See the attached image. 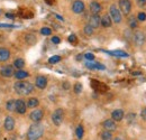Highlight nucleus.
Returning <instances> with one entry per match:
<instances>
[{
	"instance_id": "obj_23",
	"label": "nucleus",
	"mask_w": 146,
	"mask_h": 140,
	"mask_svg": "<svg viewBox=\"0 0 146 140\" xmlns=\"http://www.w3.org/2000/svg\"><path fill=\"white\" fill-rule=\"evenodd\" d=\"M7 109L9 111H16V100H9L7 102Z\"/></svg>"
},
{
	"instance_id": "obj_32",
	"label": "nucleus",
	"mask_w": 146,
	"mask_h": 140,
	"mask_svg": "<svg viewBox=\"0 0 146 140\" xmlns=\"http://www.w3.org/2000/svg\"><path fill=\"white\" fill-rule=\"evenodd\" d=\"M81 91H82V84L81 83H76L74 85V92L75 93H80Z\"/></svg>"
},
{
	"instance_id": "obj_42",
	"label": "nucleus",
	"mask_w": 146,
	"mask_h": 140,
	"mask_svg": "<svg viewBox=\"0 0 146 140\" xmlns=\"http://www.w3.org/2000/svg\"><path fill=\"white\" fill-rule=\"evenodd\" d=\"M64 88H69V84H66V83H65V84H64Z\"/></svg>"
},
{
	"instance_id": "obj_38",
	"label": "nucleus",
	"mask_w": 146,
	"mask_h": 140,
	"mask_svg": "<svg viewBox=\"0 0 146 140\" xmlns=\"http://www.w3.org/2000/svg\"><path fill=\"white\" fill-rule=\"evenodd\" d=\"M141 116H142V118H143L144 120H146V108H145V109H143V111H142Z\"/></svg>"
},
{
	"instance_id": "obj_2",
	"label": "nucleus",
	"mask_w": 146,
	"mask_h": 140,
	"mask_svg": "<svg viewBox=\"0 0 146 140\" xmlns=\"http://www.w3.org/2000/svg\"><path fill=\"white\" fill-rule=\"evenodd\" d=\"M15 91L20 95H28L34 91V87L29 82H17L15 84Z\"/></svg>"
},
{
	"instance_id": "obj_31",
	"label": "nucleus",
	"mask_w": 146,
	"mask_h": 140,
	"mask_svg": "<svg viewBox=\"0 0 146 140\" xmlns=\"http://www.w3.org/2000/svg\"><path fill=\"white\" fill-rule=\"evenodd\" d=\"M84 33H86L87 35H92V33H93V28H92L90 25H87V26L84 27Z\"/></svg>"
},
{
	"instance_id": "obj_22",
	"label": "nucleus",
	"mask_w": 146,
	"mask_h": 140,
	"mask_svg": "<svg viewBox=\"0 0 146 140\" xmlns=\"http://www.w3.org/2000/svg\"><path fill=\"white\" fill-rule=\"evenodd\" d=\"M109 54L113 56H118V57H128L127 53L123 52V51H112V52H109Z\"/></svg>"
},
{
	"instance_id": "obj_14",
	"label": "nucleus",
	"mask_w": 146,
	"mask_h": 140,
	"mask_svg": "<svg viewBox=\"0 0 146 140\" xmlns=\"http://www.w3.org/2000/svg\"><path fill=\"white\" fill-rule=\"evenodd\" d=\"M14 128H15V120H14V118L7 117L6 120H5V129L8 130V131H11V130H14Z\"/></svg>"
},
{
	"instance_id": "obj_33",
	"label": "nucleus",
	"mask_w": 146,
	"mask_h": 140,
	"mask_svg": "<svg viewBox=\"0 0 146 140\" xmlns=\"http://www.w3.org/2000/svg\"><path fill=\"white\" fill-rule=\"evenodd\" d=\"M137 19H138L139 21H145L146 20V14L145 13H139V14L137 15Z\"/></svg>"
},
{
	"instance_id": "obj_41",
	"label": "nucleus",
	"mask_w": 146,
	"mask_h": 140,
	"mask_svg": "<svg viewBox=\"0 0 146 140\" xmlns=\"http://www.w3.org/2000/svg\"><path fill=\"white\" fill-rule=\"evenodd\" d=\"M7 17H10V18H14L13 15H10V14H7Z\"/></svg>"
},
{
	"instance_id": "obj_29",
	"label": "nucleus",
	"mask_w": 146,
	"mask_h": 140,
	"mask_svg": "<svg viewBox=\"0 0 146 140\" xmlns=\"http://www.w3.org/2000/svg\"><path fill=\"white\" fill-rule=\"evenodd\" d=\"M51 33H52V30L48 28V27H43L42 29H40V34L42 35H51Z\"/></svg>"
},
{
	"instance_id": "obj_11",
	"label": "nucleus",
	"mask_w": 146,
	"mask_h": 140,
	"mask_svg": "<svg viewBox=\"0 0 146 140\" xmlns=\"http://www.w3.org/2000/svg\"><path fill=\"white\" fill-rule=\"evenodd\" d=\"M100 20H101V18L99 17L98 15H92L91 17H90V19H89V25L91 26L93 29L94 28H98L100 26Z\"/></svg>"
},
{
	"instance_id": "obj_27",
	"label": "nucleus",
	"mask_w": 146,
	"mask_h": 140,
	"mask_svg": "<svg viewBox=\"0 0 146 140\" xmlns=\"http://www.w3.org/2000/svg\"><path fill=\"white\" fill-rule=\"evenodd\" d=\"M26 40H27V43H28L29 45H32V44H35V43H36V38H35V36L31 35V34L26 36Z\"/></svg>"
},
{
	"instance_id": "obj_28",
	"label": "nucleus",
	"mask_w": 146,
	"mask_h": 140,
	"mask_svg": "<svg viewBox=\"0 0 146 140\" xmlns=\"http://www.w3.org/2000/svg\"><path fill=\"white\" fill-rule=\"evenodd\" d=\"M128 22H129L130 28H136V27H137V19H136V18L130 17L129 20H128Z\"/></svg>"
},
{
	"instance_id": "obj_18",
	"label": "nucleus",
	"mask_w": 146,
	"mask_h": 140,
	"mask_svg": "<svg viewBox=\"0 0 146 140\" xmlns=\"http://www.w3.org/2000/svg\"><path fill=\"white\" fill-rule=\"evenodd\" d=\"M111 24H112V20H111V18L110 16L108 15H105L104 17L101 18V20H100V25H102L104 27H110L111 26Z\"/></svg>"
},
{
	"instance_id": "obj_10",
	"label": "nucleus",
	"mask_w": 146,
	"mask_h": 140,
	"mask_svg": "<svg viewBox=\"0 0 146 140\" xmlns=\"http://www.w3.org/2000/svg\"><path fill=\"white\" fill-rule=\"evenodd\" d=\"M35 84H36V87L38 88H42V90H43V88H46V85H47V79H46L45 76L39 75V76H37L36 77Z\"/></svg>"
},
{
	"instance_id": "obj_17",
	"label": "nucleus",
	"mask_w": 146,
	"mask_h": 140,
	"mask_svg": "<svg viewBox=\"0 0 146 140\" xmlns=\"http://www.w3.org/2000/svg\"><path fill=\"white\" fill-rule=\"evenodd\" d=\"M10 57V52L7 48H0V62H6Z\"/></svg>"
},
{
	"instance_id": "obj_5",
	"label": "nucleus",
	"mask_w": 146,
	"mask_h": 140,
	"mask_svg": "<svg viewBox=\"0 0 146 140\" xmlns=\"http://www.w3.org/2000/svg\"><path fill=\"white\" fill-rule=\"evenodd\" d=\"M119 10L124 15H128L131 10V3L129 0H119Z\"/></svg>"
},
{
	"instance_id": "obj_26",
	"label": "nucleus",
	"mask_w": 146,
	"mask_h": 140,
	"mask_svg": "<svg viewBox=\"0 0 146 140\" xmlns=\"http://www.w3.org/2000/svg\"><path fill=\"white\" fill-rule=\"evenodd\" d=\"M101 140H112V135L110 131H104L101 135Z\"/></svg>"
},
{
	"instance_id": "obj_34",
	"label": "nucleus",
	"mask_w": 146,
	"mask_h": 140,
	"mask_svg": "<svg viewBox=\"0 0 146 140\" xmlns=\"http://www.w3.org/2000/svg\"><path fill=\"white\" fill-rule=\"evenodd\" d=\"M84 57H86L87 59H89V61H91V59H93V58H94V55H93L92 53H87V54L84 55Z\"/></svg>"
},
{
	"instance_id": "obj_1",
	"label": "nucleus",
	"mask_w": 146,
	"mask_h": 140,
	"mask_svg": "<svg viewBox=\"0 0 146 140\" xmlns=\"http://www.w3.org/2000/svg\"><path fill=\"white\" fill-rule=\"evenodd\" d=\"M44 132V127L38 122H35L34 124L31 125L28 133H27V138L28 140H38Z\"/></svg>"
},
{
	"instance_id": "obj_13",
	"label": "nucleus",
	"mask_w": 146,
	"mask_h": 140,
	"mask_svg": "<svg viewBox=\"0 0 146 140\" xmlns=\"http://www.w3.org/2000/svg\"><path fill=\"white\" fill-rule=\"evenodd\" d=\"M14 73H15V72H14V67L10 66V65H7V66H5V67L1 69V75H2V76L10 77V76L14 75Z\"/></svg>"
},
{
	"instance_id": "obj_8",
	"label": "nucleus",
	"mask_w": 146,
	"mask_h": 140,
	"mask_svg": "<svg viewBox=\"0 0 146 140\" xmlns=\"http://www.w3.org/2000/svg\"><path fill=\"white\" fill-rule=\"evenodd\" d=\"M43 116H44L43 111H42L40 109H36V110L32 111V113L29 114V118H31V120H33L34 122H39V121L42 120Z\"/></svg>"
},
{
	"instance_id": "obj_21",
	"label": "nucleus",
	"mask_w": 146,
	"mask_h": 140,
	"mask_svg": "<svg viewBox=\"0 0 146 140\" xmlns=\"http://www.w3.org/2000/svg\"><path fill=\"white\" fill-rule=\"evenodd\" d=\"M75 135H76V138L78 139H82L83 138V135H84V130H83V127L80 124L78 125L76 130H75Z\"/></svg>"
},
{
	"instance_id": "obj_24",
	"label": "nucleus",
	"mask_w": 146,
	"mask_h": 140,
	"mask_svg": "<svg viewBox=\"0 0 146 140\" xmlns=\"http://www.w3.org/2000/svg\"><path fill=\"white\" fill-rule=\"evenodd\" d=\"M38 100H37L36 98H32V99H29L28 100V102H27V106L28 108H36L37 105H38Z\"/></svg>"
},
{
	"instance_id": "obj_6",
	"label": "nucleus",
	"mask_w": 146,
	"mask_h": 140,
	"mask_svg": "<svg viewBox=\"0 0 146 140\" xmlns=\"http://www.w3.org/2000/svg\"><path fill=\"white\" fill-rule=\"evenodd\" d=\"M134 42H135V44L137 46L144 45V43H145V34L143 32H141V30L135 32V34H134Z\"/></svg>"
},
{
	"instance_id": "obj_43",
	"label": "nucleus",
	"mask_w": 146,
	"mask_h": 140,
	"mask_svg": "<svg viewBox=\"0 0 146 140\" xmlns=\"http://www.w3.org/2000/svg\"><path fill=\"white\" fill-rule=\"evenodd\" d=\"M115 140H123V139H121V138H116Z\"/></svg>"
},
{
	"instance_id": "obj_15",
	"label": "nucleus",
	"mask_w": 146,
	"mask_h": 140,
	"mask_svg": "<svg viewBox=\"0 0 146 140\" xmlns=\"http://www.w3.org/2000/svg\"><path fill=\"white\" fill-rule=\"evenodd\" d=\"M90 10H91L92 15H98L101 11V5L97 1H92L90 3Z\"/></svg>"
},
{
	"instance_id": "obj_39",
	"label": "nucleus",
	"mask_w": 146,
	"mask_h": 140,
	"mask_svg": "<svg viewBox=\"0 0 146 140\" xmlns=\"http://www.w3.org/2000/svg\"><path fill=\"white\" fill-rule=\"evenodd\" d=\"M0 27H9V28H13L14 26L13 25H7V24H0Z\"/></svg>"
},
{
	"instance_id": "obj_16",
	"label": "nucleus",
	"mask_w": 146,
	"mask_h": 140,
	"mask_svg": "<svg viewBox=\"0 0 146 140\" xmlns=\"http://www.w3.org/2000/svg\"><path fill=\"white\" fill-rule=\"evenodd\" d=\"M104 128L107 130V131H113L116 130V123L112 119H109V120H106L104 122Z\"/></svg>"
},
{
	"instance_id": "obj_9",
	"label": "nucleus",
	"mask_w": 146,
	"mask_h": 140,
	"mask_svg": "<svg viewBox=\"0 0 146 140\" xmlns=\"http://www.w3.org/2000/svg\"><path fill=\"white\" fill-rule=\"evenodd\" d=\"M26 106H27V104L25 103L24 100H21V99L16 100V111L19 114H23V113L26 112Z\"/></svg>"
},
{
	"instance_id": "obj_30",
	"label": "nucleus",
	"mask_w": 146,
	"mask_h": 140,
	"mask_svg": "<svg viewBox=\"0 0 146 140\" xmlns=\"http://www.w3.org/2000/svg\"><path fill=\"white\" fill-rule=\"evenodd\" d=\"M60 61H61V57L57 56V55H56V56H52V57L48 59V62H50L51 64H55V63H57V62H60Z\"/></svg>"
},
{
	"instance_id": "obj_20",
	"label": "nucleus",
	"mask_w": 146,
	"mask_h": 140,
	"mask_svg": "<svg viewBox=\"0 0 146 140\" xmlns=\"http://www.w3.org/2000/svg\"><path fill=\"white\" fill-rule=\"evenodd\" d=\"M27 76H28V72H26V71L19 70L18 72H15V77H16V79H18V80L26 79Z\"/></svg>"
},
{
	"instance_id": "obj_7",
	"label": "nucleus",
	"mask_w": 146,
	"mask_h": 140,
	"mask_svg": "<svg viewBox=\"0 0 146 140\" xmlns=\"http://www.w3.org/2000/svg\"><path fill=\"white\" fill-rule=\"evenodd\" d=\"M72 10L74 14H82L84 10V3L81 0H75L72 5Z\"/></svg>"
},
{
	"instance_id": "obj_4",
	"label": "nucleus",
	"mask_w": 146,
	"mask_h": 140,
	"mask_svg": "<svg viewBox=\"0 0 146 140\" xmlns=\"http://www.w3.org/2000/svg\"><path fill=\"white\" fill-rule=\"evenodd\" d=\"M63 119H64V112L62 109H56L53 114H52V121L55 125H60L61 123L63 122Z\"/></svg>"
},
{
	"instance_id": "obj_25",
	"label": "nucleus",
	"mask_w": 146,
	"mask_h": 140,
	"mask_svg": "<svg viewBox=\"0 0 146 140\" xmlns=\"http://www.w3.org/2000/svg\"><path fill=\"white\" fill-rule=\"evenodd\" d=\"M24 65H25V62H24V59L23 58H18V59H16L15 62H14V66L15 67H17V69H23L24 67Z\"/></svg>"
},
{
	"instance_id": "obj_37",
	"label": "nucleus",
	"mask_w": 146,
	"mask_h": 140,
	"mask_svg": "<svg viewBox=\"0 0 146 140\" xmlns=\"http://www.w3.org/2000/svg\"><path fill=\"white\" fill-rule=\"evenodd\" d=\"M52 42H53L54 44H58V43L61 42V39H60L57 36H54V37H52Z\"/></svg>"
},
{
	"instance_id": "obj_3",
	"label": "nucleus",
	"mask_w": 146,
	"mask_h": 140,
	"mask_svg": "<svg viewBox=\"0 0 146 140\" xmlns=\"http://www.w3.org/2000/svg\"><path fill=\"white\" fill-rule=\"evenodd\" d=\"M110 18L116 24H119L121 21V13H120V10L115 5H112L110 7Z\"/></svg>"
},
{
	"instance_id": "obj_12",
	"label": "nucleus",
	"mask_w": 146,
	"mask_h": 140,
	"mask_svg": "<svg viewBox=\"0 0 146 140\" xmlns=\"http://www.w3.org/2000/svg\"><path fill=\"white\" fill-rule=\"evenodd\" d=\"M111 118H112L113 121H120V120H123V118H124V111L120 110V109H117V110L112 111Z\"/></svg>"
},
{
	"instance_id": "obj_35",
	"label": "nucleus",
	"mask_w": 146,
	"mask_h": 140,
	"mask_svg": "<svg viewBox=\"0 0 146 140\" xmlns=\"http://www.w3.org/2000/svg\"><path fill=\"white\" fill-rule=\"evenodd\" d=\"M136 1H137V5L139 7H144L146 5V0H136Z\"/></svg>"
},
{
	"instance_id": "obj_36",
	"label": "nucleus",
	"mask_w": 146,
	"mask_h": 140,
	"mask_svg": "<svg viewBox=\"0 0 146 140\" xmlns=\"http://www.w3.org/2000/svg\"><path fill=\"white\" fill-rule=\"evenodd\" d=\"M69 42H70V43H75V42H76V36L70 35V37H69Z\"/></svg>"
},
{
	"instance_id": "obj_40",
	"label": "nucleus",
	"mask_w": 146,
	"mask_h": 140,
	"mask_svg": "<svg viewBox=\"0 0 146 140\" xmlns=\"http://www.w3.org/2000/svg\"><path fill=\"white\" fill-rule=\"evenodd\" d=\"M46 2H47L48 5H52V3L54 2V0H46Z\"/></svg>"
},
{
	"instance_id": "obj_19",
	"label": "nucleus",
	"mask_w": 146,
	"mask_h": 140,
	"mask_svg": "<svg viewBox=\"0 0 146 140\" xmlns=\"http://www.w3.org/2000/svg\"><path fill=\"white\" fill-rule=\"evenodd\" d=\"M86 65H87V67L92 69V70H105V69H106V67H105L102 64H100V63H91V62H88Z\"/></svg>"
}]
</instances>
